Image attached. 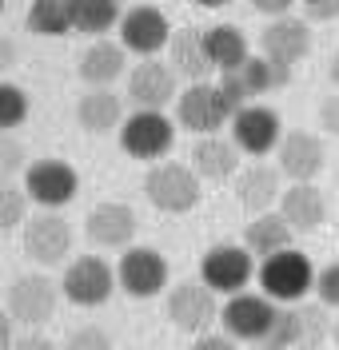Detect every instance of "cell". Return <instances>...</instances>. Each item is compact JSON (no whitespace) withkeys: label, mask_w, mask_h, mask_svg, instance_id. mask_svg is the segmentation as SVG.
Segmentation results:
<instances>
[{"label":"cell","mask_w":339,"mask_h":350,"mask_svg":"<svg viewBox=\"0 0 339 350\" xmlns=\"http://www.w3.org/2000/svg\"><path fill=\"white\" fill-rule=\"evenodd\" d=\"M172 24H168V16L160 12L156 4H136V8H128L124 12V21H120V44L128 48V52H136V56H156L160 48H168L172 44Z\"/></svg>","instance_id":"cell-15"},{"label":"cell","mask_w":339,"mask_h":350,"mask_svg":"<svg viewBox=\"0 0 339 350\" xmlns=\"http://www.w3.org/2000/svg\"><path fill=\"white\" fill-rule=\"evenodd\" d=\"M231 116L236 108L227 104L220 84H188V92L176 100V120L196 135H216L224 124H231Z\"/></svg>","instance_id":"cell-10"},{"label":"cell","mask_w":339,"mask_h":350,"mask_svg":"<svg viewBox=\"0 0 339 350\" xmlns=\"http://www.w3.org/2000/svg\"><path fill=\"white\" fill-rule=\"evenodd\" d=\"M124 64H128V48L112 40H92L84 52H80V80L88 88H112L120 76H124Z\"/></svg>","instance_id":"cell-23"},{"label":"cell","mask_w":339,"mask_h":350,"mask_svg":"<svg viewBox=\"0 0 339 350\" xmlns=\"http://www.w3.org/2000/svg\"><path fill=\"white\" fill-rule=\"evenodd\" d=\"M200 8H224V4H231V0H196Z\"/></svg>","instance_id":"cell-42"},{"label":"cell","mask_w":339,"mask_h":350,"mask_svg":"<svg viewBox=\"0 0 339 350\" xmlns=\"http://www.w3.org/2000/svg\"><path fill=\"white\" fill-rule=\"evenodd\" d=\"M116 279H120V291L132 295V299H156L168 291V259L160 255L156 247H128L120 262H116Z\"/></svg>","instance_id":"cell-9"},{"label":"cell","mask_w":339,"mask_h":350,"mask_svg":"<svg viewBox=\"0 0 339 350\" xmlns=\"http://www.w3.org/2000/svg\"><path fill=\"white\" fill-rule=\"evenodd\" d=\"M251 262H255V255H251L248 247H240V243H216L200 262V279L216 295L231 299V295H240L251 283Z\"/></svg>","instance_id":"cell-12"},{"label":"cell","mask_w":339,"mask_h":350,"mask_svg":"<svg viewBox=\"0 0 339 350\" xmlns=\"http://www.w3.org/2000/svg\"><path fill=\"white\" fill-rule=\"evenodd\" d=\"M24 191L32 203H40L45 211H60L64 203L76 199L80 191V175L72 163L64 159H36L28 172H24Z\"/></svg>","instance_id":"cell-11"},{"label":"cell","mask_w":339,"mask_h":350,"mask_svg":"<svg viewBox=\"0 0 339 350\" xmlns=\"http://www.w3.org/2000/svg\"><path fill=\"white\" fill-rule=\"evenodd\" d=\"M128 96L136 100V108L164 111V104L180 100V96H176V68L160 64L156 56L140 60V64L128 72Z\"/></svg>","instance_id":"cell-19"},{"label":"cell","mask_w":339,"mask_h":350,"mask_svg":"<svg viewBox=\"0 0 339 350\" xmlns=\"http://www.w3.org/2000/svg\"><path fill=\"white\" fill-rule=\"evenodd\" d=\"M279 215H284V223L292 227L295 235L319 231V227L327 223L323 191H319L316 183H292V187H284V196H279Z\"/></svg>","instance_id":"cell-21"},{"label":"cell","mask_w":339,"mask_h":350,"mask_svg":"<svg viewBox=\"0 0 339 350\" xmlns=\"http://www.w3.org/2000/svg\"><path fill=\"white\" fill-rule=\"evenodd\" d=\"M316 299L323 306H336L339 310V262H327L316 275Z\"/></svg>","instance_id":"cell-34"},{"label":"cell","mask_w":339,"mask_h":350,"mask_svg":"<svg viewBox=\"0 0 339 350\" xmlns=\"http://www.w3.org/2000/svg\"><path fill=\"white\" fill-rule=\"evenodd\" d=\"M284 196L279 187V172L268 167V163H251L236 175V203L248 211V215H264L275 199Z\"/></svg>","instance_id":"cell-24"},{"label":"cell","mask_w":339,"mask_h":350,"mask_svg":"<svg viewBox=\"0 0 339 350\" xmlns=\"http://www.w3.org/2000/svg\"><path fill=\"white\" fill-rule=\"evenodd\" d=\"M200 175L192 163H176V159H160L144 172V196L156 211L168 215H184L200 203Z\"/></svg>","instance_id":"cell-1"},{"label":"cell","mask_w":339,"mask_h":350,"mask_svg":"<svg viewBox=\"0 0 339 350\" xmlns=\"http://www.w3.org/2000/svg\"><path fill=\"white\" fill-rule=\"evenodd\" d=\"M24 255L40 267H60L72 255V227L64 223V215L56 211H40V215H28L24 223Z\"/></svg>","instance_id":"cell-13"},{"label":"cell","mask_w":339,"mask_h":350,"mask_svg":"<svg viewBox=\"0 0 339 350\" xmlns=\"http://www.w3.org/2000/svg\"><path fill=\"white\" fill-rule=\"evenodd\" d=\"M60 283H52L48 275L40 271H28V275H16L8 291H4V314L24 330H36L45 327L48 319L56 314V306H60Z\"/></svg>","instance_id":"cell-2"},{"label":"cell","mask_w":339,"mask_h":350,"mask_svg":"<svg viewBox=\"0 0 339 350\" xmlns=\"http://www.w3.org/2000/svg\"><path fill=\"white\" fill-rule=\"evenodd\" d=\"M203 44H208V56L220 72H231L248 60V36L236 28V24H216V28H203Z\"/></svg>","instance_id":"cell-29"},{"label":"cell","mask_w":339,"mask_h":350,"mask_svg":"<svg viewBox=\"0 0 339 350\" xmlns=\"http://www.w3.org/2000/svg\"><path fill=\"white\" fill-rule=\"evenodd\" d=\"M251 350H279V347H271V342H260V347H251Z\"/></svg>","instance_id":"cell-44"},{"label":"cell","mask_w":339,"mask_h":350,"mask_svg":"<svg viewBox=\"0 0 339 350\" xmlns=\"http://www.w3.org/2000/svg\"><path fill=\"white\" fill-rule=\"evenodd\" d=\"M292 227L284 223L279 211H264V215H251L248 227H244V247H248L255 259H271V255H279V251H288L292 247Z\"/></svg>","instance_id":"cell-27"},{"label":"cell","mask_w":339,"mask_h":350,"mask_svg":"<svg viewBox=\"0 0 339 350\" xmlns=\"http://www.w3.org/2000/svg\"><path fill=\"white\" fill-rule=\"evenodd\" d=\"M172 144H176V124L164 111L136 108L120 128V148L132 159H144V163H160L172 152Z\"/></svg>","instance_id":"cell-8"},{"label":"cell","mask_w":339,"mask_h":350,"mask_svg":"<svg viewBox=\"0 0 339 350\" xmlns=\"http://www.w3.org/2000/svg\"><path fill=\"white\" fill-rule=\"evenodd\" d=\"M331 84L339 88V48H336V56H331Z\"/></svg>","instance_id":"cell-41"},{"label":"cell","mask_w":339,"mask_h":350,"mask_svg":"<svg viewBox=\"0 0 339 350\" xmlns=\"http://www.w3.org/2000/svg\"><path fill=\"white\" fill-rule=\"evenodd\" d=\"M319 128L327 131V135H339V92L319 104Z\"/></svg>","instance_id":"cell-36"},{"label":"cell","mask_w":339,"mask_h":350,"mask_svg":"<svg viewBox=\"0 0 339 350\" xmlns=\"http://www.w3.org/2000/svg\"><path fill=\"white\" fill-rule=\"evenodd\" d=\"M275 159H279V172L288 175L292 183H312V179L323 172L327 152H323V139H319L316 131L295 128V131H288V135L279 139Z\"/></svg>","instance_id":"cell-18"},{"label":"cell","mask_w":339,"mask_h":350,"mask_svg":"<svg viewBox=\"0 0 339 350\" xmlns=\"http://www.w3.org/2000/svg\"><path fill=\"white\" fill-rule=\"evenodd\" d=\"M279 139H284V128L268 104H248L231 116V144L244 155H268L279 148Z\"/></svg>","instance_id":"cell-16"},{"label":"cell","mask_w":339,"mask_h":350,"mask_svg":"<svg viewBox=\"0 0 339 350\" xmlns=\"http://www.w3.org/2000/svg\"><path fill=\"white\" fill-rule=\"evenodd\" d=\"M331 342H336V350H339V314H336V323H331Z\"/></svg>","instance_id":"cell-43"},{"label":"cell","mask_w":339,"mask_h":350,"mask_svg":"<svg viewBox=\"0 0 339 350\" xmlns=\"http://www.w3.org/2000/svg\"><path fill=\"white\" fill-rule=\"evenodd\" d=\"M168 64L176 68V76H184L188 84H208V72H212V56H208V44H203L200 28H176L172 44H168Z\"/></svg>","instance_id":"cell-22"},{"label":"cell","mask_w":339,"mask_h":350,"mask_svg":"<svg viewBox=\"0 0 339 350\" xmlns=\"http://www.w3.org/2000/svg\"><path fill=\"white\" fill-rule=\"evenodd\" d=\"M72 8V28L84 32V36H104L108 28H120L124 12H120V0H68Z\"/></svg>","instance_id":"cell-28"},{"label":"cell","mask_w":339,"mask_h":350,"mask_svg":"<svg viewBox=\"0 0 339 350\" xmlns=\"http://www.w3.org/2000/svg\"><path fill=\"white\" fill-rule=\"evenodd\" d=\"M8 350H60V347H56L52 338H45V334L28 330V334H21V338H16V342H12Z\"/></svg>","instance_id":"cell-39"},{"label":"cell","mask_w":339,"mask_h":350,"mask_svg":"<svg viewBox=\"0 0 339 350\" xmlns=\"http://www.w3.org/2000/svg\"><path fill=\"white\" fill-rule=\"evenodd\" d=\"M331 334L327 327V314L319 306L307 303H292L279 306V319H275V330H271V347L279 350H319V342Z\"/></svg>","instance_id":"cell-14"},{"label":"cell","mask_w":339,"mask_h":350,"mask_svg":"<svg viewBox=\"0 0 339 350\" xmlns=\"http://www.w3.org/2000/svg\"><path fill=\"white\" fill-rule=\"evenodd\" d=\"M275 319H279V303H271L264 291H260V295H255V291H240V295H231L224 303V310H220L224 334H231L236 342H251V347L271 342Z\"/></svg>","instance_id":"cell-3"},{"label":"cell","mask_w":339,"mask_h":350,"mask_svg":"<svg viewBox=\"0 0 339 350\" xmlns=\"http://www.w3.org/2000/svg\"><path fill=\"white\" fill-rule=\"evenodd\" d=\"M192 350H240V342H236L231 334H216V330H208V334H196Z\"/></svg>","instance_id":"cell-37"},{"label":"cell","mask_w":339,"mask_h":350,"mask_svg":"<svg viewBox=\"0 0 339 350\" xmlns=\"http://www.w3.org/2000/svg\"><path fill=\"white\" fill-rule=\"evenodd\" d=\"M0 167H4V175H8V179L21 172V167H24V172L32 167V163L24 159V148L16 144V139H4V159H0Z\"/></svg>","instance_id":"cell-35"},{"label":"cell","mask_w":339,"mask_h":350,"mask_svg":"<svg viewBox=\"0 0 339 350\" xmlns=\"http://www.w3.org/2000/svg\"><path fill=\"white\" fill-rule=\"evenodd\" d=\"M76 120H80V128L92 131V135H108V131L120 128V120H128V116H124V104H120V96H116L112 88H88V92L76 100Z\"/></svg>","instance_id":"cell-26"},{"label":"cell","mask_w":339,"mask_h":350,"mask_svg":"<svg viewBox=\"0 0 339 350\" xmlns=\"http://www.w3.org/2000/svg\"><path fill=\"white\" fill-rule=\"evenodd\" d=\"M84 235L100 251H128L136 239V211L128 203H96L84 219Z\"/></svg>","instance_id":"cell-17"},{"label":"cell","mask_w":339,"mask_h":350,"mask_svg":"<svg viewBox=\"0 0 339 350\" xmlns=\"http://www.w3.org/2000/svg\"><path fill=\"white\" fill-rule=\"evenodd\" d=\"M251 4H255L264 16H271V21H275V16H288V8H292V4H299V0H251Z\"/></svg>","instance_id":"cell-40"},{"label":"cell","mask_w":339,"mask_h":350,"mask_svg":"<svg viewBox=\"0 0 339 350\" xmlns=\"http://www.w3.org/2000/svg\"><path fill=\"white\" fill-rule=\"evenodd\" d=\"M21 120H28V92L21 84H4V92H0V124L16 128Z\"/></svg>","instance_id":"cell-32"},{"label":"cell","mask_w":339,"mask_h":350,"mask_svg":"<svg viewBox=\"0 0 339 350\" xmlns=\"http://www.w3.org/2000/svg\"><path fill=\"white\" fill-rule=\"evenodd\" d=\"M60 291L72 306L92 310V306H104L120 291V279H116V267H108L100 255H80V259H68Z\"/></svg>","instance_id":"cell-6"},{"label":"cell","mask_w":339,"mask_h":350,"mask_svg":"<svg viewBox=\"0 0 339 350\" xmlns=\"http://www.w3.org/2000/svg\"><path fill=\"white\" fill-rule=\"evenodd\" d=\"M192 167L200 179H212V183L236 179L240 175V148L220 135H200V144L192 148Z\"/></svg>","instance_id":"cell-25"},{"label":"cell","mask_w":339,"mask_h":350,"mask_svg":"<svg viewBox=\"0 0 339 350\" xmlns=\"http://www.w3.org/2000/svg\"><path fill=\"white\" fill-rule=\"evenodd\" d=\"M307 21H336L339 16V0H299Z\"/></svg>","instance_id":"cell-38"},{"label":"cell","mask_w":339,"mask_h":350,"mask_svg":"<svg viewBox=\"0 0 339 350\" xmlns=\"http://www.w3.org/2000/svg\"><path fill=\"white\" fill-rule=\"evenodd\" d=\"M24 24L36 36H68L72 32V8H68V0H32Z\"/></svg>","instance_id":"cell-30"},{"label":"cell","mask_w":339,"mask_h":350,"mask_svg":"<svg viewBox=\"0 0 339 350\" xmlns=\"http://www.w3.org/2000/svg\"><path fill=\"white\" fill-rule=\"evenodd\" d=\"M307 52H312V32H307V21H299V16H275L260 32V56L284 68L299 64Z\"/></svg>","instance_id":"cell-20"},{"label":"cell","mask_w":339,"mask_h":350,"mask_svg":"<svg viewBox=\"0 0 339 350\" xmlns=\"http://www.w3.org/2000/svg\"><path fill=\"white\" fill-rule=\"evenodd\" d=\"M164 310L172 319V327L184 330V334H208L212 323H220V295L203 279H184V283L168 286V299H164Z\"/></svg>","instance_id":"cell-5"},{"label":"cell","mask_w":339,"mask_h":350,"mask_svg":"<svg viewBox=\"0 0 339 350\" xmlns=\"http://www.w3.org/2000/svg\"><path fill=\"white\" fill-rule=\"evenodd\" d=\"M60 350H116V347H112V334H108V330H104V327H92V323H88V327H76V330H72Z\"/></svg>","instance_id":"cell-33"},{"label":"cell","mask_w":339,"mask_h":350,"mask_svg":"<svg viewBox=\"0 0 339 350\" xmlns=\"http://www.w3.org/2000/svg\"><path fill=\"white\" fill-rule=\"evenodd\" d=\"M0 223H4V231H12V227H24V223H28V191L16 187L12 179H8L4 191H0Z\"/></svg>","instance_id":"cell-31"},{"label":"cell","mask_w":339,"mask_h":350,"mask_svg":"<svg viewBox=\"0 0 339 350\" xmlns=\"http://www.w3.org/2000/svg\"><path fill=\"white\" fill-rule=\"evenodd\" d=\"M260 291L268 295L271 303L279 306H292V303H303L307 291H316V271H312V259L303 251H279L271 259L260 262Z\"/></svg>","instance_id":"cell-4"},{"label":"cell","mask_w":339,"mask_h":350,"mask_svg":"<svg viewBox=\"0 0 339 350\" xmlns=\"http://www.w3.org/2000/svg\"><path fill=\"white\" fill-rule=\"evenodd\" d=\"M292 80V68L275 64L268 56H248L240 68H231V72H220V92L227 96V104L240 111L255 104V96H264V92H275V88H284Z\"/></svg>","instance_id":"cell-7"}]
</instances>
